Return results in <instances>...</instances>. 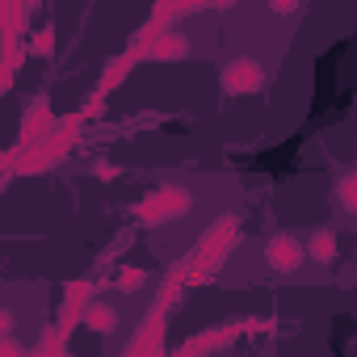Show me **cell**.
Segmentation results:
<instances>
[{
  "mask_svg": "<svg viewBox=\"0 0 357 357\" xmlns=\"http://www.w3.org/2000/svg\"><path fill=\"white\" fill-rule=\"evenodd\" d=\"M298 261H303V248H298L294 240H278V244H273V265H278V269H294Z\"/></svg>",
  "mask_w": 357,
  "mask_h": 357,
  "instance_id": "obj_1",
  "label": "cell"
}]
</instances>
